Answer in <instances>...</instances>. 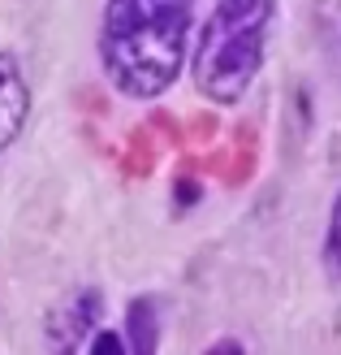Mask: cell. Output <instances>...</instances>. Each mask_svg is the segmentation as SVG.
I'll use <instances>...</instances> for the list:
<instances>
[{
	"instance_id": "6",
	"label": "cell",
	"mask_w": 341,
	"mask_h": 355,
	"mask_svg": "<svg viewBox=\"0 0 341 355\" xmlns=\"http://www.w3.org/2000/svg\"><path fill=\"white\" fill-rule=\"evenodd\" d=\"M324 269L329 277H341V195L333 204V221H329V239H324Z\"/></svg>"
},
{
	"instance_id": "3",
	"label": "cell",
	"mask_w": 341,
	"mask_h": 355,
	"mask_svg": "<svg viewBox=\"0 0 341 355\" xmlns=\"http://www.w3.org/2000/svg\"><path fill=\"white\" fill-rule=\"evenodd\" d=\"M95 321H100V295H95V291H78V295L65 299V308L52 312L48 338L57 343V347H78Z\"/></svg>"
},
{
	"instance_id": "4",
	"label": "cell",
	"mask_w": 341,
	"mask_h": 355,
	"mask_svg": "<svg viewBox=\"0 0 341 355\" xmlns=\"http://www.w3.org/2000/svg\"><path fill=\"white\" fill-rule=\"evenodd\" d=\"M30 109V96H26V83H22V69H17L13 57L0 52V148H9L17 130L26 121Z\"/></svg>"
},
{
	"instance_id": "5",
	"label": "cell",
	"mask_w": 341,
	"mask_h": 355,
	"mask_svg": "<svg viewBox=\"0 0 341 355\" xmlns=\"http://www.w3.org/2000/svg\"><path fill=\"white\" fill-rule=\"evenodd\" d=\"M130 334H134V351L147 355L156 347V321H151V304H147V299H138V304L130 308Z\"/></svg>"
},
{
	"instance_id": "1",
	"label": "cell",
	"mask_w": 341,
	"mask_h": 355,
	"mask_svg": "<svg viewBox=\"0 0 341 355\" xmlns=\"http://www.w3.org/2000/svg\"><path fill=\"white\" fill-rule=\"evenodd\" d=\"M194 0H109L104 9V69L117 92L151 100L177 78L190 48Z\"/></svg>"
},
{
	"instance_id": "7",
	"label": "cell",
	"mask_w": 341,
	"mask_h": 355,
	"mask_svg": "<svg viewBox=\"0 0 341 355\" xmlns=\"http://www.w3.org/2000/svg\"><path fill=\"white\" fill-rule=\"evenodd\" d=\"M91 351H113V355H117V351H121V343L113 338V334H100V338L91 343Z\"/></svg>"
},
{
	"instance_id": "2",
	"label": "cell",
	"mask_w": 341,
	"mask_h": 355,
	"mask_svg": "<svg viewBox=\"0 0 341 355\" xmlns=\"http://www.w3.org/2000/svg\"><path fill=\"white\" fill-rule=\"evenodd\" d=\"M273 0H212V13L194 48V83L216 104L246 96L264 65Z\"/></svg>"
}]
</instances>
